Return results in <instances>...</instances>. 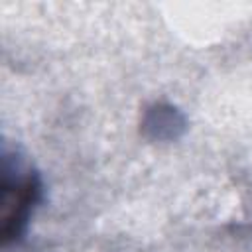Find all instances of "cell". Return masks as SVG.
<instances>
[{
    "mask_svg": "<svg viewBox=\"0 0 252 252\" xmlns=\"http://www.w3.org/2000/svg\"><path fill=\"white\" fill-rule=\"evenodd\" d=\"M0 236L10 246L22 240L35 207L41 201V175L33 163L20 152L4 146L2 150V183H0Z\"/></svg>",
    "mask_w": 252,
    "mask_h": 252,
    "instance_id": "6da1fadb",
    "label": "cell"
},
{
    "mask_svg": "<svg viewBox=\"0 0 252 252\" xmlns=\"http://www.w3.org/2000/svg\"><path fill=\"white\" fill-rule=\"evenodd\" d=\"M142 132L154 142H171L185 132V116L171 104L156 102L146 108Z\"/></svg>",
    "mask_w": 252,
    "mask_h": 252,
    "instance_id": "7a4b0ae2",
    "label": "cell"
}]
</instances>
